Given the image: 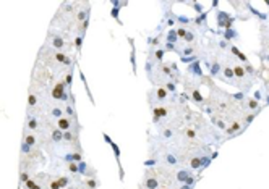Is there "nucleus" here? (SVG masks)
<instances>
[{"instance_id":"22","label":"nucleus","mask_w":269,"mask_h":189,"mask_svg":"<svg viewBox=\"0 0 269 189\" xmlns=\"http://www.w3.org/2000/svg\"><path fill=\"white\" fill-rule=\"evenodd\" d=\"M247 105H248V110H253V112L259 108V103H258L256 99H248V100H247Z\"/></svg>"},{"instance_id":"7","label":"nucleus","mask_w":269,"mask_h":189,"mask_svg":"<svg viewBox=\"0 0 269 189\" xmlns=\"http://www.w3.org/2000/svg\"><path fill=\"white\" fill-rule=\"evenodd\" d=\"M54 57H55V60H57L60 65H65V67H70V65H72V60H70L65 54H62V52H55Z\"/></svg>"},{"instance_id":"6","label":"nucleus","mask_w":269,"mask_h":189,"mask_svg":"<svg viewBox=\"0 0 269 189\" xmlns=\"http://www.w3.org/2000/svg\"><path fill=\"white\" fill-rule=\"evenodd\" d=\"M188 73L191 74V78H200V79H201L203 73H201V67H200V61H195V63L188 65Z\"/></svg>"},{"instance_id":"43","label":"nucleus","mask_w":269,"mask_h":189,"mask_svg":"<svg viewBox=\"0 0 269 189\" xmlns=\"http://www.w3.org/2000/svg\"><path fill=\"white\" fill-rule=\"evenodd\" d=\"M119 13H120V10H119V8H115V7H114V8H112V11H110V16L114 18V20H117V21L120 23V20H119Z\"/></svg>"},{"instance_id":"15","label":"nucleus","mask_w":269,"mask_h":189,"mask_svg":"<svg viewBox=\"0 0 269 189\" xmlns=\"http://www.w3.org/2000/svg\"><path fill=\"white\" fill-rule=\"evenodd\" d=\"M177 41H178L177 29H170V31H169V34L166 36V42H169V44H175Z\"/></svg>"},{"instance_id":"41","label":"nucleus","mask_w":269,"mask_h":189,"mask_svg":"<svg viewBox=\"0 0 269 189\" xmlns=\"http://www.w3.org/2000/svg\"><path fill=\"white\" fill-rule=\"evenodd\" d=\"M28 103H29V107H34L36 103H37V97L34 96V94H29V99H28Z\"/></svg>"},{"instance_id":"32","label":"nucleus","mask_w":269,"mask_h":189,"mask_svg":"<svg viewBox=\"0 0 269 189\" xmlns=\"http://www.w3.org/2000/svg\"><path fill=\"white\" fill-rule=\"evenodd\" d=\"M182 61H183V63H195V61H198V57H196V55H191V57H182Z\"/></svg>"},{"instance_id":"5","label":"nucleus","mask_w":269,"mask_h":189,"mask_svg":"<svg viewBox=\"0 0 269 189\" xmlns=\"http://www.w3.org/2000/svg\"><path fill=\"white\" fill-rule=\"evenodd\" d=\"M230 18H232V16H230L229 13L217 10V11H216V20H217V28H224V29H225V24H227V21L230 20Z\"/></svg>"},{"instance_id":"20","label":"nucleus","mask_w":269,"mask_h":189,"mask_svg":"<svg viewBox=\"0 0 269 189\" xmlns=\"http://www.w3.org/2000/svg\"><path fill=\"white\" fill-rule=\"evenodd\" d=\"M211 120H212V123H214V125L217 126L219 129H224V131L227 129V125H225V121H222L220 118H217V116H214V115H212V116H211Z\"/></svg>"},{"instance_id":"38","label":"nucleus","mask_w":269,"mask_h":189,"mask_svg":"<svg viewBox=\"0 0 269 189\" xmlns=\"http://www.w3.org/2000/svg\"><path fill=\"white\" fill-rule=\"evenodd\" d=\"M29 152H31V145H28L26 142H21V154L29 155Z\"/></svg>"},{"instance_id":"13","label":"nucleus","mask_w":269,"mask_h":189,"mask_svg":"<svg viewBox=\"0 0 269 189\" xmlns=\"http://www.w3.org/2000/svg\"><path fill=\"white\" fill-rule=\"evenodd\" d=\"M37 128H39V121H37V118L29 115V116H28V129L36 131Z\"/></svg>"},{"instance_id":"8","label":"nucleus","mask_w":269,"mask_h":189,"mask_svg":"<svg viewBox=\"0 0 269 189\" xmlns=\"http://www.w3.org/2000/svg\"><path fill=\"white\" fill-rule=\"evenodd\" d=\"M220 71H222V65L219 63V60L212 61V63H211V68H209V73H211V76H212V78H217Z\"/></svg>"},{"instance_id":"58","label":"nucleus","mask_w":269,"mask_h":189,"mask_svg":"<svg viewBox=\"0 0 269 189\" xmlns=\"http://www.w3.org/2000/svg\"><path fill=\"white\" fill-rule=\"evenodd\" d=\"M144 165H146V167H151V165L154 167V165H156V160H146Z\"/></svg>"},{"instance_id":"55","label":"nucleus","mask_w":269,"mask_h":189,"mask_svg":"<svg viewBox=\"0 0 269 189\" xmlns=\"http://www.w3.org/2000/svg\"><path fill=\"white\" fill-rule=\"evenodd\" d=\"M173 24H175V18H167V21H166V26H169V28H170V26H173Z\"/></svg>"},{"instance_id":"28","label":"nucleus","mask_w":269,"mask_h":189,"mask_svg":"<svg viewBox=\"0 0 269 189\" xmlns=\"http://www.w3.org/2000/svg\"><path fill=\"white\" fill-rule=\"evenodd\" d=\"M193 54H195V49H193L191 45H187L185 49L182 50V57H191Z\"/></svg>"},{"instance_id":"3","label":"nucleus","mask_w":269,"mask_h":189,"mask_svg":"<svg viewBox=\"0 0 269 189\" xmlns=\"http://www.w3.org/2000/svg\"><path fill=\"white\" fill-rule=\"evenodd\" d=\"M144 189H157L159 187V179L154 176H149V170L146 171V179H144V184H143Z\"/></svg>"},{"instance_id":"60","label":"nucleus","mask_w":269,"mask_h":189,"mask_svg":"<svg viewBox=\"0 0 269 189\" xmlns=\"http://www.w3.org/2000/svg\"><path fill=\"white\" fill-rule=\"evenodd\" d=\"M266 60L269 61V52H267V55H266Z\"/></svg>"},{"instance_id":"45","label":"nucleus","mask_w":269,"mask_h":189,"mask_svg":"<svg viewBox=\"0 0 269 189\" xmlns=\"http://www.w3.org/2000/svg\"><path fill=\"white\" fill-rule=\"evenodd\" d=\"M185 134H187V138H188V139H193V138L196 136L195 129H191V128H187V129H185Z\"/></svg>"},{"instance_id":"17","label":"nucleus","mask_w":269,"mask_h":189,"mask_svg":"<svg viewBox=\"0 0 269 189\" xmlns=\"http://www.w3.org/2000/svg\"><path fill=\"white\" fill-rule=\"evenodd\" d=\"M50 116L52 118H55V120H60V118H63L62 115H63V110L60 107H54V108H50Z\"/></svg>"},{"instance_id":"4","label":"nucleus","mask_w":269,"mask_h":189,"mask_svg":"<svg viewBox=\"0 0 269 189\" xmlns=\"http://www.w3.org/2000/svg\"><path fill=\"white\" fill-rule=\"evenodd\" d=\"M206 18H207V11L201 13V15H198V16L195 18V20H193V23H195V26L201 28V31H203V32L209 31V28H207V23H206Z\"/></svg>"},{"instance_id":"24","label":"nucleus","mask_w":269,"mask_h":189,"mask_svg":"<svg viewBox=\"0 0 269 189\" xmlns=\"http://www.w3.org/2000/svg\"><path fill=\"white\" fill-rule=\"evenodd\" d=\"M36 141H37L36 136H32V134H25V141H23V142H26L28 145H31V147H32V145H36Z\"/></svg>"},{"instance_id":"36","label":"nucleus","mask_w":269,"mask_h":189,"mask_svg":"<svg viewBox=\"0 0 269 189\" xmlns=\"http://www.w3.org/2000/svg\"><path fill=\"white\" fill-rule=\"evenodd\" d=\"M166 160L169 162V165H177V163H178V160L173 157L172 154H166Z\"/></svg>"},{"instance_id":"21","label":"nucleus","mask_w":269,"mask_h":189,"mask_svg":"<svg viewBox=\"0 0 269 189\" xmlns=\"http://www.w3.org/2000/svg\"><path fill=\"white\" fill-rule=\"evenodd\" d=\"M191 97H193V100H195L196 103H201L204 102V99H203V96L200 94V91H198V89H193V92H191Z\"/></svg>"},{"instance_id":"39","label":"nucleus","mask_w":269,"mask_h":189,"mask_svg":"<svg viewBox=\"0 0 269 189\" xmlns=\"http://www.w3.org/2000/svg\"><path fill=\"white\" fill-rule=\"evenodd\" d=\"M112 5H114L115 8H120V7H126V5H128V2H126V0H125V2H120V0H112Z\"/></svg>"},{"instance_id":"26","label":"nucleus","mask_w":269,"mask_h":189,"mask_svg":"<svg viewBox=\"0 0 269 189\" xmlns=\"http://www.w3.org/2000/svg\"><path fill=\"white\" fill-rule=\"evenodd\" d=\"M110 147L114 149V154H115V158H117V162H119V165H120V149H119V145H117L114 141L110 142Z\"/></svg>"},{"instance_id":"25","label":"nucleus","mask_w":269,"mask_h":189,"mask_svg":"<svg viewBox=\"0 0 269 189\" xmlns=\"http://www.w3.org/2000/svg\"><path fill=\"white\" fill-rule=\"evenodd\" d=\"M130 61H131V67H133V73H136V50H135V47H133V49H131Z\"/></svg>"},{"instance_id":"19","label":"nucleus","mask_w":269,"mask_h":189,"mask_svg":"<svg viewBox=\"0 0 269 189\" xmlns=\"http://www.w3.org/2000/svg\"><path fill=\"white\" fill-rule=\"evenodd\" d=\"M154 116H159V118H166L167 116V108L166 107H154Z\"/></svg>"},{"instance_id":"59","label":"nucleus","mask_w":269,"mask_h":189,"mask_svg":"<svg viewBox=\"0 0 269 189\" xmlns=\"http://www.w3.org/2000/svg\"><path fill=\"white\" fill-rule=\"evenodd\" d=\"M266 91H269V89H266ZM266 103H267V105H269V92L266 94Z\"/></svg>"},{"instance_id":"10","label":"nucleus","mask_w":269,"mask_h":189,"mask_svg":"<svg viewBox=\"0 0 269 189\" xmlns=\"http://www.w3.org/2000/svg\"><path fill=\"white\" fill-rule=\"evenodd\" d=\"M169 96V91L166 89V86H160L156 89V99H157V102H164Z\"/></svg>"},{"instance_id":"30","label":"nucleus","mask_w":269,"mask_h":189,"mask_svg":"<svg viewBox=\"0 0 269 189\" xmlns=\"http://www.w3.org/2000/svg\"><path fill=\"white\" fill-rule=\"evenodd\" d=\"M175 20L180 23V24H190L191 23V20L188 16H183V15H178V16H175Z\"/></svg>"},{"instance_id":"56","label":"nucleus","mask_w":269,"mask_h":189,"mask_svg":"<svg viewBox=\"0 0 269 189\" xmlns=\"http://www.w3.org/2000/svg\"><path fill=\"white\" fill-rule=\"evenodd\" d=\"M65 112H67V115H70V116H75V112H73L72 105H68L67 108H65Z\"/></svg>"},{"instance_id":"53","label":"nucleus","mask_w":269,"mask_h":189,"mask_svg":"<svg viewBox=\"0 0 269 189\" xmlns=\"http://www.w3.org/2000/svg\"><path fill=\"white\" fill-rule=\"evenodd\" d=\"M219 47H220V49H224V50L229 49V42L227 41H219Z\"/></svg>"},{"instance_id":"16","label":"nucleus","mask_w":269,"mask_h":189,"mask_svg":"<svg viewBox=\"0 0 269 189\" xmlns=\"http://www.w3.org/2000/svg\"><path fill=\"white\" fill-rule=\"evenodd\" d=\"M234 74H235V78H238V79H245V78H247V73H245L243 67H240V65H235Z\"/></svg>"},{"instance_id":"44","label":"nucleus","mask_w":269,"mask_h":189,"mask_svg":"<svg viewBox=\"0 0 269 189\" xmlns=\"http://www.w3.org/2000/svg\"><path fill=\"white\" fill-rule=\"evenodd\" d=\"M72 81H73V73L70 71L67 76H65V83H67V86H68V89L72 87Z\"/></svg>"},{"instance_id":"46","label":"nucleus","mask_w":269,"mask_h":189,"mask_svg":"<svg viewBox=\"0 0 269 189\" xmlns=\"http://www.w3.org/2000/svg\"><path fill=\"white\" fill-rule=\"evenodd\" d=\"M81 44H83V36L75 37V45H76V49H78V50L81 49Z\"/></svg>"},{"instance_id":"48","label":"nucleus","mask_w":269,"mask_h":189,"mask_svg":"<svg viewBox=\"0 0 269 189\" xmlns=\"http://www.w3.org/2000/svg\"><path fill=\"white\" fill-rule=\"evenodd\" d=\"M72 139H73V134L70 133V131H65V133H63V141H68V142H70Z\"/></svg>"},{"instance_id":"14","label":"nucleus","mask_w":269,"mask_h":189,"mask_svg":"<svg viewBox=\"0 0 269 189\" xmlns=\"http://www.w3.org/2000/svg\"><path fill=\"white\" fill-rule=\"evenodd\" d=\"M190 178V170H180L177 173V181L178 183H187V179Z\"/></svg>"},{"instance_id":"40","label":"nucleus","mask_w":269,"mask_h":189,"mask_svg":"<svg viewBox=\"0 0 269 189\" xmlns=\"http://www.w3.org/2000/svg\"><path fill=\"white\" fill-rule=\"evenodd\" d=\"M232 99H235V100H238V102H243L245 100V92H237V94H234V96H230Z\"/></svg>"},{"instance_id":"37","label":"nucleus","mask_w":269,"mask_h":189,"mask_svg":"<svg viewBox=\"0 0 269 189\" xmlns=\"http://www.w3.org/2000/svg\"><path fill=\"white\" fill-rule=\"evenodd\" d=\"M164 86H166V89H167L169 92H175V91H177L175 84H173L172 81H166V84H164Z\"/></svg>"},{"instance_id":"23","label":"nucleus","mask_w":269,"mask_h":189,"mask_svg":"<svg viewBox=\"0 0 269 189\" xmlns=\"http://www.w3.org/2000/svg\"><path fill=\"white\" fill-rule=\"evenodd\" d=\"M243 70H245V73H250V76H258V73L254 71V68L251 67V63H243Z\"/></svg>"},{"instance_id":"51","label":"nucleus","mask_w":269,"mask_h":189,"mask_svg":"<svg viewBox=\"0 0 269 189\" xmlns=\"http://www.w3.org/2000/svg\"><path fill=\"white\" fill-rule=\"evenodd\" d=\"M25 186H26V189H32V187L36 186V179H29V181H28Z\"/></svg>"},{"instance_id":"52","label":"nucleus","mask_w":269,"mask_h":189,"mask_svg":"<svg viewBox=\"0 0 269 189\" xmlns=\"http://www.w3.org/2000/svg\"><path fill=\"white\" fill-rule=\"evenodd\" d=\"M20 179H21V183H28V181H29V178H28V173H26V171L21 173V174H20Z\"/></svg>"},{"instance_id":"31","label":"nucleus","mask_w":269,"mask_h":189,"mask_svg":"<svg viewBox=\"0 0 269 189\" xmlns=\"http://www.w3.org/2000/svg\"><path fill=\"white\" fill-rule=\"evenodd\" d=\"M187 5H193V8H195V10H196V13H198V15H201V13H204V11H203V7H201L200 3H198V2H187Z\"/></svg>"},{"instance_id":"2","label":"nucleus","mask_w":269,"mask_h":189,"mask_svg":"<svg viewBox=\"0 0 269 189\" xmlns=\"http://www.w3.org/2000/svg\"><path fill=\"white\" fill-rule=\"evenodd\" d=\"M242 131H245L243 125H242L238 120H235V121H232V125H230V126H227L225 133H227V136H230V138H234L235 134H240Z\"/></svg>"},{"instance_id":"35","label":"nucleus","mask_w":269,"mask_h":189,"mask_svg":"<svg viewBox=\"0 0 269 189\" xmlns=\"http://www.w3.org/2000/svg\"><path fill=\"white\" fill-rule=\"evenodd\" d=\"M68 170H70L72 173H79V167H78V163H76V162L68 163Z\"/></svg>"},{"instance_id":"1","label":"nucleus","mask_w":269,"mask_h":189,"mask_svg":"<svg viewBox=\"0 0 269 189\" xmlns=\"http://www.w3.org/2000/svg\"><path fill=\"white\" fill-rule=\"evenodd\" d=\"M68 91H70V89L67 86V83H65V81H59L54 86V89H52V99H55V100H62V102H68L70 96H72Z\"/></svg>"},{"instance_id":"11","label":"nucleus","mask_w":269,"mask_h":189,"mask_svg":"<svg viewBox=\"0 0 269 189\" xmlns=\"http://www.w3.org/2000/svg\"><path fill=\"white\" fill-rule=\"evenodd\" d=\"M57 128L60 131H68L72 128V121L68 118H60V120H57Z\"/></svg>"},{"instance_id":"34","label":"nucleus","mask_w":269,"mask_h":189,"mask_svg":"<svg viewBox=\"0 0 269 189\" xmlns=\"http://www.w3.org/2000/svg\"><path fill=\"white\" fill-rule=\"evenodd\" d=\"M78 167H79V173L81 174H88V163L86 162H79Z\"/></svg>"},{"instance_id":"29","label":"nucleus","mask_w":269,"mask_h":189,"mask_svg":"<svg viewBox=\"0 0 269 189\" xmlns=\"http://www.w3.org/2000/svg\"><path fill=\"white\" fill-rule=\"evenodd\" d=\"M164 54H166V50L164 49H157L154 52V57H156V60L159 61V63H162V58H164Z\"/></svg>"},{"instance_id":"49","label":"nucleus","mask_w":269,"mask_h":189,"mask_svg":"<svg viewBox=\"0 0 269 189\" xmlns=\"http://www.w3.org/2000/svg\"><path fill=\"white\" fill-rule=\"evenodd\" d=\"M187 29H183V28H180V29H177V36L178 37H183V39H185V36H187Z\"/></svg>"},{"instance_id":"27","label":"nucleus","mask_w":269,"mask_h":189,"mask_svg":"<svg viewBox=\"0 0 269 189\" xmlns=\"http://www.w3.org/2000/svg\"><path fill=\"white\" fill-rule=\"evenodd\" d=\"M57 181L60 184V187H65V186H68V184L72 183V179L67 178V176H60V178H57Z\"/></svg>"},{"instance_id":"12","label":"nucleus","mask_w":269,"mask_h":189,"mask_svg":"<svg viewBox=\"0 0 269 189\" xmlns=\"http://www.w3.org/2000/svg\"><path fill=\"white\" fill-rule=\"evenodd\" d=\"M222 36H224V41H235V39H238V32L235 31V29H225L222 32Z\"/></svg>"},{"instance_id":"18","label":"nucleus","mask_w":269,"mask_h":189,"mask_svg":"<svg viewBox=\"0 0 269 189\" xmlns=\"http://www.w3.org/2000/svg\"><path fill=\"white\" fill-rule=\"evenodd\" d=\"M52 141L54 142H60V141H63V131H60L59 128H55L52 131Z\"/></svg>"},{"instance_id":"9","label":"nucleus","mask_w":269,"mask_h":189,"mask_svg":"<svg viewBox=\"0 0 269 189\" xmlns=\"http://www.w3.org/2000/svg\"><path fill=\"white\" fill-rule=\"evenodd\" d=\"M52 47L57 50H63L65 47V41L62 36H52Z\"/></svg>"},{"instance_id":"54","label":"nucleus","mask_w":269,"mask_h":189,"mask_svg":"<svg viewBox=\"0 0 269 189\" xmlns=\"http://www.w3.org/2000/svg\"><path fill=\"white\" fill-rule=\"evenodd\" d=\"M237 57H238V58L242 60V61H245V63H248V58H247V55H245L243 52H238V55H237Z\"/></svg>"},{"instance_id":"47","label":"nucleus","mask_w":269,"mask_h":189,"mask_svg":"<svg viewBox=\"0 0 269 189\" xmlns=\"http://www.w3.org/2000/svg\"><path fill=\"white\" fill-rule=\"evenodd\" d=\"M162 136H164V138H172V136H173V131L169 129V128H166V129L162 131Z\"/></svg>"},{"instance_id":"57","label":"nucleus","mask_w":269,"mask_h":189,"mask_svg":"<svg viewBox=\"0 0 269 189\" xmlns=\"http://www.w3.org/2000/svg\"><path fill=\"white\" fill-rule=\"evenodd\" d=\"M254 99H256V100L259 102V100L263 99V92H261V91H256V92H254Z\"/></svg>"},{"instance_id":"50","label":"nucleus","mask_w":269,"mask_h":189,"mask_svg":"<svg viewBox=\"0 0 269 189\" xmlns=\"http://www.w3.org/2000/svg\"><path fill=\"white\" fill-rule=\"evenodd\" d=\"M73 162H76V163L83 162V160H81V154H79V152H75L73 154Z\"/></svg>"},{"instance_id":"42","label":"nucleus","mask_w":269,"mask_h":189,"mask_svg":"<svg viewBox=\"0 0 269 189\" xmlns=\"http://www.w3.org/2000/svg\"><path fill=\"white\" fill-rule=\"evenodd\" d=\"M86 186L89 187V189H96V186H97V183L94 181V178H89V179H86Z\"/></svg>"},{"instance_id":"33","label":"nucleus","mask_w":269,"mask_h":189,"mask_svg":"<svg viewBox=\"0 0 269 189\" xmlns=\"http://www.w3.org/2000/svg\"><path fill=\"white\" fill-rule=\"evenodd\" d=\"M195 36H196V34H195V32H193V31H188V32H187V36H185V39H183V41H185V42H188V44H190V42H193V41L196 39Z\"/></svg>"}]
</instances>
